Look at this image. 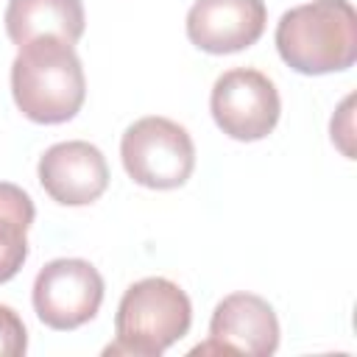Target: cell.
<instances>
[{"label": "cell", "mask_w": 357, "mask_h": 357, "mask_svg": "<svg viewBox=\"0 0 357 357\" xmlns=\"http://www.w3.org/2000/svg\"><path fill=\"white\" fill-rule=\"evenodd\" d=\"M11 92L17 109L33 123L56 126L73 120L86 98L75 47L59 36H39L22 45L11 64Z\"/></svg>", "instance_id": "6da1fadb"}, {"label": "cell", "mask_w": 357, "mask_h": 357, "mask_svg": "<svg viewBox=\"0 0 357 357\" xmlns=\"http://www.w3.org/2000/svg\"><path fill=\"white\" fill-rule=\"evenodd\" d=\"M276 50L304 75L349 70L357 61V14L349 0H312L282 14Z\"/></svg>", "instance_id": "7a4b0ae2"}, {"label": "cell", "mask_w": 357, "mask_h": 357, "mask_svg": "<svg viewBox=\"0 0 357 357\" xmlns=\"http://www.w3.org/2000/svg\"><path fill=\"white\" fill-rule=\"evenodd\" d=\"M190 324L192 307L176 282L162 276L139 279L120 298L114 315L117 340L106 349V354L159 357L187 335Z\"/></svg>", "instance_id": "3957f363"}, {"label": "cell", "mask_w": 357, "mask_h": 357, "mask_svg": "<svg viewBox=\"0 0 357 357\" xmlns=\"http://www.w3.org/2000/svg\"><path fill=\"white\" fill-rule=\"evenodd\" d=\"M126 173L151 190L181 187L195 167V145L184 126L167 117H142L131 123L120 142Z\"/></svg>", "instance_id": "277c9868"}, {"label": "cell", "mask_w": 357, "mask_h": 357, "mask_svg": "<svg viewBox=\"0 0 357 357\" xmlns=\"http://www.w3.org/2000/svg\"><path fill=\"white\" fill-rule=\"evenodd\" d=\"M209 109L223 134L240 142H254L276 128L282 100L273 81L265 73L237 67L226 70L215 81Z\"/></svg>", "instance_id": "5b68a950"}, {"label": "cell", "mask_w": 357, "mask_h": 357, "mask_svg": "<svg viewBox=\"0 0 357 357\" xmlns=\"http://www.w3.org/2000/svg\"><path fill=\"white\" fill-rule=\"evenodd\" d=\"M103 301V276L86 259H53L33 282V310L50 329L67 332L92 321Z\"/></svg>", "instance_id": "8992f818"}, {"label": "cell", "mask_w": 357, "mask_h": 357, "mask_svg": "<svg viewBox=\"0 0 357 357\" xmlns=\"http://www.w3.org/2000/svg\"><path fill=\"white\" fill-rule=\"evenodd\" d=\"M279 346V318L273 307L254 293L226 296L209 321V343L192 349V354L223 351L268 357Z\"/></svg>", "instance_id": "52a82bcc"}, {"label": "cell", "mask_w": 357, "mask_h": 357, "mask_svg": "<svg viewBox=\"0 0 357 357\" xmlns=\"http://www.w3.org/2000/svg\"><path fill=\"white\" fill-rule=\"evenodd\" d=\"M39 184L56 204L86 206L109 187L106 156L84 139L56 142L39 159Z\"/></svg>", "instance_id": "ba28073f"}, {"label": "cell", "mask_w": 357, "mask_h": 357, "mask_svg": "<svg viewBox=\"0 0 357 357\" xmlns=\"http://www.w3.org/2000/svg\"><path fill=\"white\" fill-rule=\"evenodd\" d=\"M268 22L262 0H195L187 14V36L195 47L223 56L251 47Z\"/></svg>", "instance_id": "9c48e42d"}, {"label": "cell", "mask_w": 357, "mask_h": 357, "mask_svg": "<svg viewBox=\"0 0 357 357\" xmlns=\"http://www.w3.org/2000/svg\"><path fill=\"white\" fill-rule=\"evenodd\" d=\"M6 33L17 47L39 36L75 45L84 33V6L81 0H8Z\"/></svg>", "instance_id": "30bf717a"}, {"label": "cell", "mask_w": 357, "mask_h": 357, "mask_svg": "<svg viewBox=\"0 0 357 357\" xmlns=\"http://www.w3.org/2000/svg\"><path fill=\"white\" fill-rule=\"evenodd\" d=\"M31 195L8 181H0V284L14 279L28 257L25 231L33 223Z\"/></svg>", "instance_id": "8fae6325"}, {"label": "cell", "mask_w": 357, "mask_h": 357, "mask_svg": "<svg viewBox=\"0 0 357 357\" xmlns=\"http://www.w3.org/2000/svg\"><path fill=\"white\" fill-rule=\"evenodd\" d=\"M25 349H28V335L22 318L11 307L0 304V357H20L25 354Z\"/></svg>", "instance_id": "7c38bea8"}]
</instances>
